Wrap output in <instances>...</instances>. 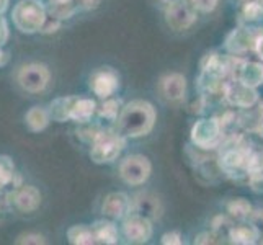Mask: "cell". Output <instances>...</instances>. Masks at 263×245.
Wrapping results in <instances>:
<instances>
[{
	"label": "cell",
	"mask_w": 263,
	"mask_h": 245,
	"mask_svg": "<svg viewBox=\"0 0 263 245\" xmlns=\"http://www.w3.org/2000/svg\"><path fill=\"white\" fill-rule=\"evenodd\" d=\"M154 123H156L154 106L142 100H136L126 105L118 115V133L128 138H141L154 128Z\"/></svg>",
	"instance_id": "obj_1"
},
{
	"label": "cell",
	"mask_w": 263,
	"mask_h": 245,
	"mask_svg": "<svg viewBox=\"0 0 263 245\" xmlns=\"http://www.w3.org/2000/svg\"><path fill=\"white\" fill-rule=\"evenodd\" d=\"M126 139L120 133L111 131H100L95 139L92 141V150H90V157L97 163H108L113 162L124 149Z\"/></svg>",
	"instance_id": "obj_2"
},
{
	"label": "cell",
	"mask_w": 263,
	"mask_h": 245,
	"mask_svg": "<svg viewBox=\"0 0 263 245\" xmlns=\"http://www.w3.org/2000/svg\"><path fill=\"white\" fill-rule=\"evenodd\" d=\"M13 20L23 33H34L41 30L46 13L38 0H22L13 10Z\"/></svg>",
	"instance_id": "obj_3"
},
{
	"label": "cell",
	"mask_w": 263,
	"mask_h": 245,
	"mask_svg": "<svg viewBox=\"0 0 263 245\" xmlns=\"http://www.w3.org/2000/svg\"><path fill=\"white\" fill-rule=\"evenodd\" d=\"M152 165L147 157L144 156H131L124 159L120 165V175L128 185L138 186L147 181L151 177Z\"/></svg>",
	"instance_id": "obj_4"
},
{
	"label": "cell",
	"mask_w": 263,
	"mask_h": 245,
	"mask_svg": "<svg viewBox=\"0 0 263 245\" xmlns=\"http://www.w3.org/2000/svg\"><path fill=\"white\" fill-rule=\"evenodd\" d=\"M49 70L43 64H28L23 66L18 72V84H20L26 92L40 93L49 84Z\"/></svg>",
	"instance_id": "obj_5"
},
{
	"label": "cell",
	"mask_w": 263,
	"mask_h": 245,
	"mask_svg": "<svg viewBox=\"0 0 263 245\" xmlns=\"http://www.w3.org/2000/svg\"><path fill=\"white\" fill-rule=\"evenodd\" d=\"M165 20L170 28H174L175 31H183L196 22V10L192 4L177 0L174 4H168Z\"/></svg>",
	"instance_id": "obj_6"
},
{
	"label": "cell",
	"mask_w": 263,
	"mask_h": 245,
	"mask_svg": "<svg viewBox=\"0 0 263 245\" xmlns=\"http://www.w3.org/2000/svg\"><path fill=\"white\" fill-rule=\"evenodd\" d=\"M192 136L195 144L201 149H214L221 138H224L217 120H203L196 123L193 126Z\"/></svg>",
	"instance_id": "obj_7"
},
{
	"label": "cell",
	"mask_w": 263,
	"mask_h": 245,
	"mask_svg": "<svg viewBox=\"0 0 263 245\" xmlns=\"http://www.w3.org/2000/svg\"><path fill=\"white\" fill-rule=\"evenodd\" d=\"M118 87H120V77L110 67L97 70L90 79V88L100 98H110L118 90Z\"/></svg>",
	"instance_id": "obj_8"
},
{
	"label": "cell",
	"mask_w": 263,
	"mask_h": 245,
	"mask_svg": "<svg viewBox=\"0 0 263 245\" xmlns=\"http://www.w3.org/2000/svg\"><path fill=\"white\" fill-rule=\"evenodd\" d=\"M123 232L126 235V239L133 243H144L151 239L152 235V225L149 222L147 217L144 216H131L128 221L123 225Z\"/></svg>",
	"instance_id": "obj_9"
},
{
	"label": "cell",
	"mask_w": 263,
	"mask_h": 245,
	"mask_svg": "<svg viewBox=\"0 0 263 245\" xmlns=\"http://www.w3.org/2000/svg\"><path fill=\"white\" fill-rule=\"evenodd\" d=\"M186 80L181 74H170L160 80V93L168 102H180L185 97Z\"/></svg>",
	"instance_id": "obj_10"
},
{
	"label": "cell",
	"mask_w": 263,
	"mask_h": 245,
	"mask_svg": "<svg viewBox=\"0 0 263 245\" xmlns=\"http://www.w3.org/2000/svg\"><path fill=\"white\" fill-rule=\"evenodd\" d=\"M131 210V201L124 193H111L105 198L102 211L105 216L113 217V219H121Z\"/></svg>",
	"instance_id": "obj_11"
},
{
	"label": "cell",
	"mask_w": 263,
	"mask_h": 245,
	"mask_svg": "<svg viewBox=\"0 0 263 245\" xmlns=\"http://www.w3.org/2000/svg\"><path fill=\"white\" fill-rule=\"evenodd\" d=\"M15 206L23 213H33L41 204V193L31 185L20 188L15 195Z\"/></svg>",
	"instance_id": "obj_12"
},
{
	"label": "cell",
	"mask_w": 263,
	"mask_h": 245,
	"mask_svg": "<svg viewBox=\"0 0 263 245\" xmlns=\"http://www.w3.org/2000/svg\"><path fill=\"white\" fill-rule=\"evenodd\" d=\"M231 243H255L260 239V232L252 224H239L229 228Z\"/></svg>",
	"instance_id": "obj_13"
},
{
	"label": "cell",
	"mask_w": 263,
	"mask_h": 245,
	"mask_svg": "<svg viewBox=\"0 0 263 245\" xmlns=\"http://www.w3.org/2000/svg\"><path fill=\"white\" fill-rule=\"evenodd\" d=\"M134 210L138 211L139 216H144L151 219V217L160 216V204L159 199L152 195H138L134 198Z\"/></svg>",
	"instance_id": "obj_14"
},
{
	"label": "cell",
	"mask_w": 263,
	"mask_h": 245,
	"mask_svg": "<svg viewBox=\"0 0 263 245\" xmlns=\"http://www.w3.org/2000/svg\"><path fill=\"white\" fill-rule=\"evenodd\" d=\"M97 111V105L90 98H76L70 110V120L77 123H88L90 118Z\"/></svg>",
	"instance_id": "obj_15"
},
{
	"label": "cell",
	"mask_w": 263,
	"mask_h": 245,
	"mask_svg": "<svg viewBox=\"0 0 263 245\" xmlns=\"http://www.w3.org/2000/svg\"><path fill=\"white\" fill-rule=\"evenodd\" d=\"M92 232L95 242L98 243H116L118 242V229L113 222L108 221H98L92 225Z\"/></svg>",
	"instance_id": "obj_16"
},
{
	"label": "cell",
	"mask_w": 263,
	"mask_h": 245,
	"mask_svg": "<svg viewBox=\"0 0 263 245\" xmlns=\"http://www.w3.org/2000/svg\"><path fill=\"white\" fill-rule=\"evenodd\" d=\"M25 120L31 131L40 133L49 124V111H46L41 106H33L31 110L26 113Z\"/></svg>",
	"instance_id": "obj_17"
},
{
	"label": "cell",
	"mask_w": 263,
	"mask_h": 245,
	"mask_svg": "<svg viewBox=\"0 0 263 245\" xmlns=\"http://www.w3.org/2000/svg\"><path fill=\"white\" fill-rule=\"evenodd\" d=\"M74 102H76V98H72V97L56 98L51 103L49 118H54V120L59 121V123L70 120V110H72V105H74Z\"/></svg>",
	"instance_id": "obj_18"
},
{
	"label": "cell",
	"mask_w": 263,
	"mask_h": 245,
	"mask_svg": "<svg viewBox=\"0 0 263 245\" xmlns=\"http://www.w3.org/2000/svg\"><path fill=\"white\" fill-rule=\"evenodd\" d=\"M228 213L232 219L235 221H243V219H249L250 214H252V206L247 199L243 198H235L228 204Z\"/></svg>",
	"instance_id": "obj_19"
},
{
	"label": "cell",
	"mask_w": 263,
	"mask_h": 245,
	"mask_svg": "<svg viewBox=\"0 0 263 245\" xmlns=\"http://www.w3.org/2000/svg\"><path fill=\"white\" fill-rule=\"evenodd\" d=\"M67 237H69L70 243H80V245L95 243V237H93L92 229L87 228V225H84V224L70 228L67 232Z\"/></svg>",
	"instance_id": "obj_20"
},
{
	"label": "cell",
	"mask_w": 263,
	"mask_h": 245,
	"mask_svg": "<svg viewBox=\"0 0 263 245\" xmlns=\"http://www.w3.org/2000/svg\"><path fill=\"white\" fill-rule=\"evenodd\" d=\"M121 100H116V98H111V100H106V102L98 108V115L105 118V120H116L118 115L121 111Z\"/></svg>",
	"instance_id": "obj_21"
},
{
	"label": "cell",
	"mask_w": 263,
	"mask_h": 245,
	"mask_svg": "<svg viewBox=\"0 0 263 245\" xmlns=\"http://www.w3.org/2000/svg\"><path fill=\"white\" fill-rule=\"evenodd\" d=\"M13 172H15L13 162L5 156L0 157V190L7 186L13 180V175H15Z\"/></svg>",
	"instance_id": "obj_22"
},
{
	"label": "cell",
	"mask_w": 263,
	"mask_h": 245,
	"mask_svg": "<svg viewBox=\"0 0 263 245\" xmlns=\"http://www.w3.org/2000/svg\"><path fill=\"white\" fill-rule=\"evenodd\" d=\"M217 2H219V0H190V4L193 5L195 10L204 12V13L213 12L217 7Z\"/></svg>",
	"instance_id": "obj_23"
},
{
	"label": "cell",
	"mask_w": 263,
	"mask_h": 245,
	"mask_svg": "<svg viewBox=\"0 0 263 245\" xmlns=\"http://www.w3.org/2000/svg\"><path fill=\"white\" fill-rule=\"evenodd\" d=\"M44 242L46 240L40 234H23L16 239V243H44Z\"/></svg>",
	"instance_id": "obj_24"
},
{
	"label": "cell",
	"mask_w": 263,
	"mask_h": 245,
	"mask_svg": "<svg viewBox=\"0 0 263 245\" xmlns=\"http://www.w3.org/2000/svg\"><path fill=\"white\" fill-rule=\"evenodd\" d=\"M249 219L252 221V225L255 228L258 232H263V210H258L255 213H252Z\"/></svg>",
	"instance_id": "obj_25"
},
{
	"label": "cell",
	"mask_w": 263,
	"mask_h": 245,
	"mask_svg": "<svg viewBox=\"0 0 263 245\" xmlns=\"http://www.w3.org/2000/svg\"><path fill=\"white\" fill-rule=\"evenodd\" d=\"M162 243H174L178 245L181 243V235L178 232H167L162 235Z\"/></svg>",
	"instance_id": "obj_26"
},
{
	"label": "cell",
	"mask_w": 263,
	"mask_h": 245,
	"mask_svg": "<svg viewBox=\"0 0 263 245\" xmlns=\"http://www.w3.org/2000/svg\"><path fill=\"white\" fill-rule=\"evenodd\" d=\"M217 235L214 234H210V232H204V234H199L198 237L195 239V243H214L217 240H214Z\"/></svg>",
	"instance_id": "obj_27"
},
{
	"label": "cell",
	"mask_w": 263,
	"mask_h": 245,
	"mask_svg": "<svg viewBox=\"0 0 263 245\" xmlns=\"http://www.w3.org/2000/svg\"><path fill=\"white\" fill-rule=\"evenodd\" d=\"M79 2V7L84 8V10H93L100 5V0H77Z\"/></svg>",
	"instance_id": "obj_28"
},
{
	"label": "cell",
	"mask_w": 263,
	"mask_h": 245,
	"mask_svg": "<svg viewBox=\"0 0 263 245\" xmlns=\"http://www.w3.org/2000/svg\"><path fill=\"white\" fill-rule=\"evenodd\" d=\"M70 0H51L52 5H62V4H69Z\"/></svg>",
	"instance_id": "obj_29"
},
{
	"label": "cell",
	"mask_w": 263,
	"mask_h": 245,
	"mask_svg": "<svg viewBox=\"0 0 263 245\" xmlns=\"http://www.w3.org/2000/svg\"><path fill=\"white\" fill-rule=\"evenodd\" d=\"M5 61H7V56H5V54H4L2 51H0V64H4Z\"/></svg>",
	"instance_id": "obj_30"
},
{
	"label": "cell",
	"mask_w": 263,
	"mask_h": 245,
	"mask_svg": "<svg viewBox=\"0 0 263 245\" xmlns=\"http://www.w3.org/2000/svg\"><path fill=\"white\" fill-rule=\"evenodd\" d=\"M5 5H7V0H0V12H4Z\"/></svg>",
	"instance_id": "obj_31"
},
{
	"label": "cell",
	"mask_w": 263,
	"mask_h": 245,
	"mask_svg": "<svg viewBox=\"0 0 263 245\" xmlns=\"http://www.w3.org/2000/svg\"><path fill=\"white\" fill-rule=\"evenodd\" d=\"M160 2H164V4H174V2H177V0H160Z\"/></svg>",
	"instance_id": "obj_32"
},
{
	"label": "cell",
	"mask_w": 263,
	"mask_h": 245,
	"mask_svg": "<svg viewBox=\"0 0 263 245\" xmlns=\"http://www.w3.org/2000/svg\"><path fill=\"white\" fill-rule=\"evenodd\" d=\"M237 2H242V0H237Z\"/></svg>",
	"instance_id": "obj_33"
}]
</instances>
